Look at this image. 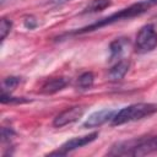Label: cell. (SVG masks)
<instances>
[{
    "label": "cell",
    "mask_w": 157,
    "mask_h": 157,
    "mask_svg": "<svg viewBox=\"0 0 157 157\" xmlns=\"http://www.w3.org/2000/svg\"><path fill=\"white\" fill-rule=\"evenodd\" d=\"M25 26H26L27 28L32 29V28H34V27L37 26V22H36V20H34L33 17H27V18L25 20Z\"/></svg>",
    "instance_id": "cell-15"
},
{
    "label": "cell",
    "mask_w": 157,
    "mask_h": 157,
    "mask_svg": "<svg viewBox=\"0 0 157 157\" xmlns=\"http://www.w3.org/2000/svg\"><path fill=\"white\" fill-rule=\"evenodd\" d=\"M67 1H71V0H47V2L52 4V5H63Z\"/></svg>",
    "instance_id": "cell-16"
},
{
    "label": "cell",
    "mask_w": 157,
    "mask_h": 157,
    "mask_svg": "<svg viewBox=\"0 0 157 157\" xmlns=\"http://www.w3.org/2000/svg\"><path fill=\"white\" fill-rule=\"evenodd\" d=\"M98 137V132L94 131V132H91L88 135H85V136H76V137H72L70 140H67L66 142H64L56 151H53L50 152L49 155L50 156H65L66 153L76 150V148H80V147H83L85 145H88L91 144L92 141H94Z\"/></svg>",
    "instance_id": "cell-5"
},
{
    "label": "cell",
    "mask_w": 157,
    "mask_h": 157,
    "mask_svg": "<svg viewBox=\"0 0 157 157\" xmlns=\"http://www.w3.org/2000/svg\"><path fill=\"white\" fill-rule=\"evenodd\" d=\"M66 85H67V81L64 77H53V78H49V80H47L43 83V86H42V93H44V94L56 93V92L61 91L63 88H65Z\"/></svg>",
    "instance_id": "cell-8"
},
{
    "label": "cell",
    "mask_w": 157,
    "mask_h": 157,
    "mask_svg": "<svg viewBox=\"0 0 157 157\" xmlns=\"http://www.w3.org/2000/svg\"><path fill=\"white\" fill-rule=\"evenodd\" d=\"M157 152V135L151 137H139L117 142L108 151L109 156H146Z\"/></svg>",
    "instance_id": "cell-2"
},
{
    "label": "cell",
    "mask_w": 157,
    "mask_h": 157,
    "mask_svg": "<svg viewBox=\"0 0 157 157\" xmlns=\"http://www.w3.org/2000/svg\"><path fill=\"white\" fill-rule=\"evenodd\" d=\"M125 40L123 38H119V39H115L110 43L109 45V49H110V59H114L117 56H119L123 50H124V45H125Z\"/></svg>",
    "instance_id": "cell-12"
},
{
    "label": "cell",
    "mask_w": 157,
    "mask_h": 157,
    "mask_svg": "<svg viewBox=\"0 0 157 157\" xmlns=\"http://www.w3.org/2000/svg\"><path fill=\"white\" fill-rule=\"evenodd\" d=\"M110 5H112V1L110 0H92L83 9V12L85 13H93V12L103 11L104 9L109 7Z\"/></svg>",
    "instance_id": "cell-10"
},
{
    "label": "cell",
    "mask_w": 157,
    "mask_h": 157,
    "mask_svg": "<svg viewBox=\"0 0 157 157\" xmlns=\"http://www.w3.org/2000/svg\"><path fill=\"white\" fill-rule=\"evenodd\" d=\"M115 110L113 109H101L97 110L94 113H92L82 124L83 128H97L103 125L104 123H107L108 120H112V118L114 117Z\"/></svg>",
    "instance_id": "cell-7"
},
{
    "label": "cell",
    "mask_w": 157,
    "mask_h": 157,
    "mask_svg": "<svg viewBox=\"0 0 157 157\" xmlns=\"http://www.w3.org/2000/svg\"><path fill=\"white\" fill-rule=\"evenodd\" d=\"M93 81H94L93 74L90 72V71H87V72H83V74H81V75L78 76L76 85H77V87H78L80 90H88V88L92 87Z\"/></svg>",
    "instance_id": "cell-11"
},
{
    "label": "cell",
    "mask_w": 157,
    "mask_h": 157,
    "mask_svg": "<svg viewBox=\"0 0 157 157\" xmlns=\"http://www.w3.org/2000/svg\"><path fill=\"white\" fill-rule=\"evenodd\" d=\"M129 66H130V63L129 60L126 59H121L119 60L117 64H114L112 66V69L109 70L108 72V77L112 80V81H118V80H121L126 72L129 71Z\"/></svg>",
    "instance_id": "cell-9"
},
{
    "label": "cell",
    "mask_w": 157,
    "mask_h": 157,
    "mask_svg": "<svg viewBox=\"0 0 157 157\" xmlns=\"http://www.w3.org/2000/svg\"><path fill=\"white\" fill-rule=\"evenodd\" d=\"M157 5V0H142V1H139V2H135L115 13H112L94 23H91L86 27H82L77 31H75V34H82V33H87V32H92V31H96L98 28H102L104 26H109V25H113L115 22H119V21H123V20H130V18H134L136 16H140L145 12H147L152 6Z\"/></svg>",
    "instance_id": "cell-1"
},
{
    "label": "cell",
    "mask_w": 157,
    "mask_h": 157,
    "mask_svg": "<svg viewBox=\"0 0 157 157\" xmlns=\"http://www.w3.org/2000/svg\"><path fill=\"white\" fill-rule=\"evenodd\" d=\"M20 83V78L18 77H15V76H10V77H6L2 82V91H13L17 85Z\"/></svg>",
    "instance_id": "cell-14"
},
{
    "label": "cell",
    "mask_w": 157,
    "mask_h": 157,
    "mask_svg": "<svg viewBox=\"0 0 157 157\" xmlns=\"http://www.w3.org/2000/svg\"><path fill=\"white\" fill-rule=\"evenodd\" d=\"M85 110H86L85 105H72L70 108H66L54 118L53 125L55 128H63L65 125L72 124V123L80 120V118L83 115Z\"/></svg>",
    "instance_id": "cell-6"
},
{
    "label": "cell",
    "mask_w": 157,
    "mask_h": 157,
    "mask_svg": "<svg viewBox=\"0 0 157 157\" xmlns=\"http://www.w3.org/2000/svg\"><path fill=\"white\" fill-rule=\"evenodd\" d=\"M11 27H12V22L10 20L2 17L0 21V38H1V40H4L6 38V36L10 33Z\"/></svg>",
    "instance_id": "cell-13"
},
{
    "label": "cell",
    "mask_w": 157,
    "mask_h": 157,
    "mask_svg": "<svg viewBox=\"0 0 157 157\" xmlns=\"http://www.w3.org/2000/svg\"><path fill=\"white\" fill-rule=\"evenodd\" d=\"M157 47V32L153 25H145L141 27L135 40V52L139 54H146L152 52Z\"/></svg>",
    "instance_id": "cell-4"
},
{
    "label": "cell",
    "mask_w": 157,
    "mask_h": 157,
    "mask_svg": "<svg viewBox=\"0 0 157 157\" xmlns=\"http://www.w3.org/2000/svg\"><path fill=\"white\" fill-rule=\"evenodd\" d=\"M157 112V104L153 103H135L128 107L121 108L120 110L115 112L114 117L112 118V125H123L126 123L136 121L144 118H147Z\"/></svg>",
    "instance_id": "cell-3"
}]
</instances>
